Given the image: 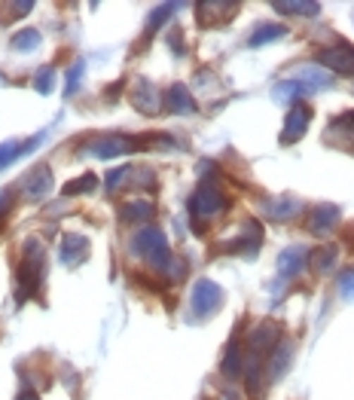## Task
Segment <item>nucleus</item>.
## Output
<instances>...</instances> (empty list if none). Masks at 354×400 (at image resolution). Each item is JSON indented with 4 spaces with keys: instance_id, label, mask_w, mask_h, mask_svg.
Returning a JSON list of instances; mask_svg holds the SVG:
<instances>
[{
    "instance_id": "15",
    "label": "nucleus",
    "mask_w": 354,
    "mask_h": 400,
    "mask_svg": "<svg viewBox=\"0 0 354 400\" xmlns=\"http://www.w3.org/2000/svg\"><path fill=\"white\" fill-rule=\"evenodd\" d=\"M37 46H40V31H37V28H22V31L13 37L16 52H34Z\"/></svg>"
},
{
    "instance_id": "34",
    "label": "nucleus",
    "mask_w": 354,
    "mask_h": 400,
    "mask_svg": "<svg viewBox=\"0 0 354 400\" xmlns=\"http://www.w3.org/2000/svg\"><path fill=\"white\" fill-rule=\"evenodd\" d=\"M18 400H40V397H37L34 392H22V394H18Z\"/></svg>"
},
{
    "instance_id": "32",
    "label": "nucleus",
    "mask_w": 354,
    "mask_h": 400,
    "mask_svg": "<svg viewBox=\"0 0 354 400\" xmlns=\"http://www.w3.org/2000/svg\"><path fill=\"white\" fill-rule=\"evenodd\" d=\"M126 174H128V169H116V171H110V174H107V181H104V187H107V190H116V183L123 181Z\"/></svg>"
},
{
    "instance_id": "11",
    "label": "nucleus",
    "mask_w": 354,
    "mask_h": 400,
    "mask_svg": "<svg viewBox=\"0 0 354 400\" xmlns=\"http://www.w3.org/2000/svg\"><path fill=\"white\" fill-rule=\"evenodd\" d=\"M305 263V248H287L281 257H278V272H281L284 278L296 275Z\"/></svg>"
},
{
    "instance_id": "2",
    "label": "nucleus",
    "mask_w": 354,
    "mask_h": 400,
    "mask_svg": "<svg viewBox=\"0 0 354 400\" xmlns=\"http://www.w3.org/2000/svg\"><path fill=\"white\" fill-rule=\"evenodd\" d=\"M132 250L156 269H165L171 263L169 260V241H165V236L156 226H147V229L138 232V236L132 238Z\"/></svg>"
},
{
    "instance_id": "26",
    "label": "nucleus",
    "mask_w": 354,
    "mask_h": 400,
    "mask_svg": "<svg viewBox=\"0 0 354 400\" xmlns=\"http://www.w3.org/2000/svg\"><path fill=\"white\" fill-rule=\"evenodd\" d=\"M238 370H241V360H238V346L232 342L229 351H226V360H223V373L226 376H238Z\"/></svg>"
},
{
    "instance_id": "30",
    "label": "nucleus",
    "mask_w": 354,
    "mask_h": 400,
    "mask_svg": "<svg viewBox=\"0 0 354 400\" xmlns=\"http://www.w3.org/2000/svg\"><path fill=\"white\" fill-rule=\"evenodd\" d=\"M174 9H177V6H171V4H165V6H159V9H156V13H153V18H150V25H147V31H150V34H153V31H156V28H159V25H162V18H165V16H171V13H174Z\"/></svg>"
},
{
    "instance_id": "27",
    "label": "nucleus",
    "mask_w": 354,
    "mask_h": 400,
    "mask_svg": "<svg viewBox=\"0 0 354 400\" xmlns=\"http://www.w3.org/2000/svg\"><path fill=\"white\" fill-rule=\"evenodd\" d=\"M80 83H83V61H77V64H73V68L68 71V83H64V95H73Z\"/></svg>"
},
{
    "instance_id": "23",
    "label": "nucleus",
    "mask_w": 354,
    "mask_h": 400,
    "mask_svg": "<svg viewBox=\"0 0 354 400\" xmlns=\"http://www.w3.org/2000/svg\"><path fill=\"white\" fill-rule=\"evenodd\" d=\"M55 86V71L52 68H40L37 71V77H34V89L40 92V95H49Z\"/></svg>"
},
{
    "instance_id": "3",
    "label": "nucleus",
    "mask_w": 354,
    "mask_h": 400,
    "mask_svg": "<svg viewBox=\"0 0 354 400\" xmlns=\"http://www.w3.org/2000/svg\"><path fill=\"white\" fill-rule=\"evenodd\" d=\"M220 303H223V291L214 281H208V278H202L193 291V312L195 315H211Z\"/></svg>"
},
{
    "instance_id": "10",
    "label": "nucleus",
    "mask_w": 354,
    "mask_h": 400,
    "mask_svg": "<svg viewBox=\"0 0 354 400\" xmlns=\"http://www.w3.org/2000/svg\"><path fill=\"white\" fill-rule=\"evenodd\" d=\"M318 61L327 64V68L336 71V73H354V52L346 49V46H339V49H324V52H318Z\"/></svg>"
},
{
    "instance_id": "5",
    "label": "nucleus",
    "mask_w": 354,
    "mask_h": 400,
    "mask_svg": "<svg viewBox=\"0 0 354 400\" xmlns=\"http://www.w3.org/2000/svg\"><path fill=\"white\" fill-rule=\"evenodd\" d=\"M52 193V169L49 165H37L25 178V196L31 202H43Z\"/></svg>"
},
{
    "instance_id": "4",
    "label": "nucleus",
    "mask_w": 354,
    "mask_h": 400,
    "mask_svg": "<svg viewBox=\"0 0 354 400\" xmlns=\"http://www.w3.org/2000/svg\"><path fill=\"white\" fill-rule=\"evenodd\" d=\"M86 150L92 156H98V159H116V156L135 150V141L132 138H123V135H110V138H98V141H92Z\"/></svg>"
},
{
    "instance_id": "25",
    "label": "nucleus",
    "mask_w": 354,
    "mask_h": 400,
    "mask_svg": "<svg viewBox=\"0 0 354 400\" xmlns=\"http://www.w3.org/2000/svg\"><path fill=\"white\" fill-rule=\"evenodd\" d=\"M278 13H296V16H318V4H275Z\"/></svg>"
},
{
    "instance_id": "31",
    "label": "nucleus",
    "mask_w": 354,
    "mask_h": 400,
    "mask_svg": "<svg viewBox=\"0 0 354 400\" xmlns=\"http://www.w3.org/2000/svg\"><path fill=\"white\" fill-rule=\"evenodd\" d=\"M339 291H342L346 300H354V272H346L339 278Z\"/></svg>"
},
{
    "instance_id": "8",
    "label": "nucleus",
    "mask_w": 354,
    "mask_h": 400,
    "mask_svg": "<svg viewBox=\"0 0 354 400\" xmlns=\"http://www.w3.org/2000/svg\"><path fill=\"white\" fill-rule=\"evenodd\" d=\"M132 104L141 110V114H156V110H159V92H156L153 83L135 80V86H132Z\"/></svg>"
},
{
    "instance_id": "16",
    "label": "nucleus",
    "mask_w": 354,
    "mask_h": 400,
    "mask_svg": "<svg viewBox=\"0 0 354 400\" xmlns=\"http://www.w3.org/2000/svg\"><path fill=\"white\" fill-rule=\"evenodd\" d=\"M333 223H336V208H327V205H324V208H318V211L312 214L309 229L315 232V236H321V232H327Z\"/></svg>"
},
{
    "instance_id": "20",
    "label": "nucleus",
    "mask_w": 354,
    "mask_h": 400,
    "mask_svg": "<svg viewBox=\"0 0 354 400\" xmlns=\"http://www.w3.org/2000/svg\"><path fill=\"white\" fill-rule=\"evenodd\" d=\"M278 37H284V28L281 25H263L260 31L250 34V46H263L269 40H278Z\"/></svg>"
},
{
    "instance_id": "13",
    "label": "nucleus",
    "mask_w": 354,
    "mask_h": 400,
    "mask_svg": "<svg viewBox=\"0 0 354 400\" xmlns=\"http://www.w3.org/2000/svg\"><path fill=\"white\" fill-rule=\"evenodd\" d=\"M275 327L272 324H263V327H257L254 333H250V349H254V355H263V351H269L275 346Z\"/></svg>"
},
{
    "instance_id": "9",
    "label": "nucleus",
    "mask_w": 354,
    "mask_h": 400,
    "mask_svg": "<svg viewBox=\"0 0 354 400\" xmlns=\"http://www.w3.org/2000/svg\"><path fill=\"white\" fill-rule=\"evenodd\" d=\"M86 257H89V238L86 236H64L61 250H59V260L64 266H77Z\"/></svg>"
},
{
    "instance_id": "14",
    "label": "nucleus",
    "mask_w": 354,
    "mask_h": 400,
    "mask_svg": "<svg viewBox=\"0 0 354 400\" xmlns=\"http://www.w3.org/2000/svg\"><path fill=\"white\" fill-rule=\"evenodd\" d=\"M119 214H123V220H147L153 217V205L147 199H135V202H126L119 208Z\"/></svg>"
},
{
    "instance_id": "19",
    "label": "nucleus",
    "mask_w": 354,
    "mask_h": 400,
    "mask_svg": "<svg viewBox=\"0 0 354 400\" xmlns=\"http://www.w3.org/2000/svg\"><path fill=\"white\" fill-rule=\"evenodd\" d=\"M296 211H300V202H296V199H278V202L269 205L272 220H291Z\"/></svg>"
},
{
    "instance_id": "29",
    "label": "nucleus",
    "mask_w": 354,
    "mask_h": 400,
    "mask_svg": "<svg viewBox=\"0 0 354 400\" xmlns=\"http://www.w3.org/2000/svg\"><path fill=\"white\" fill-rule=\"evenodd\" d=\"M333 260H336V248H321L318 254H315V269H330L333 266Z\"/></svg>"
},
{
    "instance_id": "22",
    "label": "nucleus",
    "mask_w": 354,
    "mask_h": 400,
    "mask_svg": "<svg viewBox=\"0 0 354 400\" xmlns=\"http://www.w3.org/2000/svg\"><path fill=\"white\" fill-rule=\"evenodd\" d=\"M31 9H34L31 0H22V4H4V9H0V13H4L6 25H9V22H16V18L28 16V13H31Z\"/></svg>"
},
{
    "instance_id": "18",
    "label": "nucleus",
    "mask_w": 354,
    "mask_h": 400,
    "mask_svg": "<svg viewBox=\"0 0 354 400\" xmlns=\"http://www.w3.org/2000/svg\"><path fill=\"white\" fill-rule=\"evenodd\" d=\"M98 187V178L95 174H83V178H77V181H71V183H64V196H83V193H92Z\"/></svg>"
},
{
    "instance_id": "7",
    "label": "nucleus",
    "mask_w": 354,
    "mask_h": 400,
    "mask_svg": "<svg viewBox=\"0 0 354 400\" xmlns=\"http://www.w3.org/2000/svg\"><path fill=\"white\" fill-rule=\"evenodd\" d=\"M309 119H312V110L309 107H293L291 114H287V123H284V132H281V144H293L300 141L305 135V128H309Z\"/></svg>"
},
{
    "instance_id": "33",
    "label": "nucleus",
    "mask_w": 354,
    "mask_h": 400,
    "mask_svg": "<svg viewBox=\"0 0 354 400\" xmlns=\"http://www.w3.org/2000/svg\"><path fill=\"white\" fill-rule=\"evenodd\" d=\"M9 205H13V193L4 190V193H0V220H4V214L9 211Z\"/></svg>"
},
{
    "instance_id": "1",
    "label": "nucleus",
    "mask_w": 354,
    "mask_h": 400,
    "mask_svg": "<svg viewBox=\"0 0 354 400\" xmlns=\"http://www.w3.org/2000/svg\"><path fill=\"white\" fill-rule=\"evenodd\" d=\"M43 272H46V250L40 245V238H28L25 241V250H22V263H18V300L37 293V287L43 281Z\"/></svg>"
},
{
    "instance_id": "28",
    "label": "nucleus",
    "mask_w": 354,
    "mask_h": 400,
    "mask_svg": "<svg viewBox=\"0 0 354 400\" xmlns=\"http://www.w3.org/2000/svg\"><path fill=\"white\" fill-rule=\"evenodd\" d=\"M287 358H291V346L284 342L281 351H278V355L272 358V367H269V373H272V376H281L284 370H287Z\"/></svg>"
},
{
    "instance_id": "17",
    "label": "nucleus",
    "mask_w": 354,
    "mask_h": 400,
    "mask_svg": "<svg viewBox=\"0 0 354 400\" xmlns=\"http://www.w3.org/2000/svg\"><path fill=\"white\" fill-rule=\"evenodd\" d=\"M300 83L305 89H327L333 80L318 68H300Z\"/></svg>"
},
{
    "instance_id": "12",
    "label": "nucleus",
    "mask_w": 354,
    "mask_h": 400,
    "mask_svg": "<svg viewBox=\"0 0 354 400\" xmlns=\"http://www.w3.org/2000/svg\"><path fill=\"white\" fill-rule=\"evenodd\" d=\"M165 101H169L171 114H193V110H195V101H193V95L183 86H171L169 95H165Z\"/></svg>"
},
{
    "instance_id": "6",
    "label": "nucleus",
    "mask_w": 354,
    "mask_h": 400,
    "mask_svg": "<svg viewBox=\"0 0 354 400\" xmlns=\"http://www.w3.org/2000/svg\"><path fill=\"white\" fill-rule=\"evenodd\" d=\"M223 196L217 190H211V187H202L199 193L193 196V202H190V211H193V217L199 220V217H211V214H217L220 208H223Z\"/></svg>"
},
{
    "instance_id": "21",
    "label": "nucleus",
    "mask_w": 354,
    "mask_h": 400,
    "mask_svg": "<svg viewBox=\"0 0 354 400\" xmlns=\"http://www.w3.org/2000/svg\"><path fill=\"white\" fill-rule=\"evenodd\" d=\"M275 95L281 98V101H291V98L305 95V86H303L300 80H287V83H278V86H275Z\"/></svg>"
},
{
    "instance_id": "24",
    "label": "nucleus",
    "mask_w": 354,
    "mask_h": 400,
    "mask_svg": "<svg viewBox=\"0 0 354 400\" xmlns=\"http://www.w3.org/2000/svg\"><path fill=\"white\" fill-rule=\"evenodd\" d=\"M18 156H22V144L16 141H4L0 144V169H6V165H13Z\"/></svg>"
}]
</instances>
